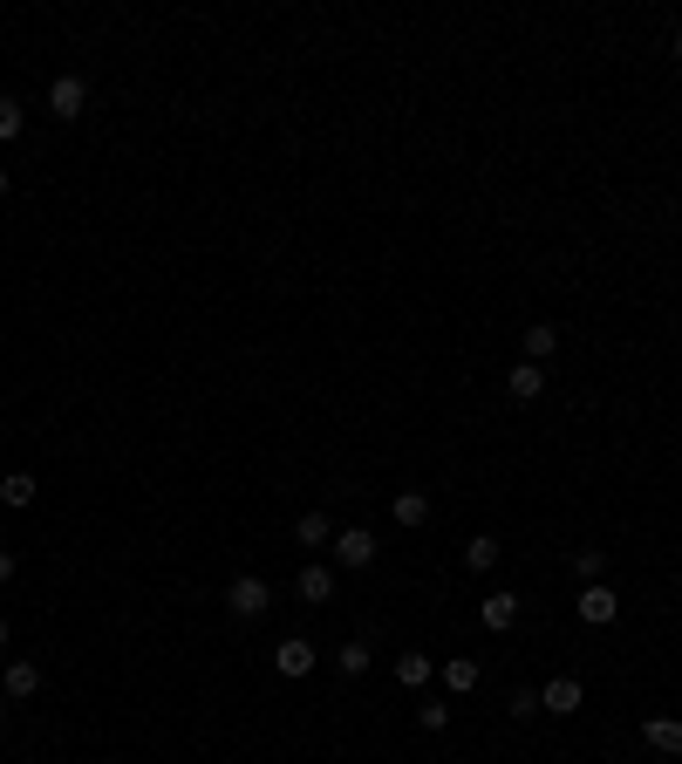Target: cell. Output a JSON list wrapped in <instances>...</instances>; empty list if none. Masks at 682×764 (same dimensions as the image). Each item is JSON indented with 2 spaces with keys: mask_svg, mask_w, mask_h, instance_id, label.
I'll return each instance as SVG.
<instances>
[{
  "mask_svg": "<svg viewBox=\"0 0 682 764\" xmlns=\"http://www.w3.org/2000/svg\"><path fill=\"white\" fill-rule=\"evenodd\" d=\"M82 103H89V82H82V76H55V82H48V110L62 116V123H76Z\"/></svg>",
  "mask_w": 682,
  "mask_h": 764,
  "instance_id": "obj_1",
  "label": "cell"
},
{
  "mask_svg": "<svg viewBox=\"0 0 682 764\" xmlns=\"http://www.w3.org/2000/svg\"><path fill=\"white\" fill-rule=\"evenodd\" d=\"M587 703V689H580V676H553V683L539 689V710H553V717H573Z\"/></svg>",
  "mask_w": 682,
  "mask_h": 764,
  "instance_id": "obj_2",
  "label": "cell"
},
{
  "mask_svg": "<svg viewBox=\"0 0 682 764\" xmlns=\"http://www.w3.org/2000/svg\"><path fill=\"white\" fill-rule=\"evenodd\" d=\"M226 601H232V614H266V601H273V587H266L260 573H239L226 587Z\"/></svg>",
  "mask_w": 682,
  "mask_h": 764,
  "instance_id": "obj_3",
  "label": "cell"
},
{
  "mask_svg": "<svg viewBox=\"0 0 682 764\" xmlns=\"http://www.w3.org/2000/svg\"><path fill=\"white\" fill-rule=\"evenodd\" d=\"M335 560H341V567H369V560H376V533H369V526L335 533Z\"/></svg>",
  "mask_w": 682,
  "mask_h": 764,
  "instance_id": "obj_4",
  "label": "cell"
},
{
  "mask_svg": "<svg viewBox=\"0 0 682 764\" xmlns=\"http://www.w3.org/2000/svg\"><path fill=\"white\" fill-rule=\"evenodd\" d=\"M614 608H621V601H614V587L587 580V594H580V621H587V628H607V621H614Z\"/></svg>",
  "mask_w": 682,
  "mask_h": 764,
  "instance_id": "obj_5",
  "label": "cell"
},
{
  "mask_svg": "<svg viewBox=\"0 0 682 764\" xmlns=\"http://www.w3.org/2000/svg\"><path fill=\"white\" fill-rule=\"evenodd\" d=\"M0 689H7L14 703H28V696H35V689H41V669H35V662H21V655H14V662L0 669Z\"/></svg>",
  "mask_w": 682,
  "mask_h": 764,
  "instance_id": "obj_6",
  "label": "cell"
},
{
  "mask_svg": "<svg viewBox=\"0 0 682 764\" xmlns=\"http://www.w3.org/2000/svg\"><path fill=\"white\" fill-rule=\"evenodd\" d=\"M273 669H280V676H307V669H314V642H301V635H287V642L273 649Z\"/></svg>",
  "mask_w": 682,
  "mask_h": 764,
  "instance_id": "obj_7",
  "label": "cell"
},
{
  "mask_svg": "<svg viewBox=\"0 0 682 764\" xmlns=\"http://www.w3.org/2000/svg\"><path fill=\"white\" fill-rule=\"evenodd\" d=\"M294 594H301L307 608H321V601H335V573H328V567H301V580H294Z\"/></svg>",
  "mask_w": 682,
  "mask_h": 764,
  "instance_id": "obj_8",
  "label": "cell"
},
{
  "mask_svg": "<svg viewBox=\"0 0 682 764\" xmlns=\"http://www.w3.org/2000/svg\"><path fill=\"white\" fill-rule=\"evenodd\" d=\"M437 676H444V689H451V696H471V689H478V676H485V669H478L471 655H451V662H444Z\"/></svg>",
  "mask_w": 682,
  "mask_h": 764,
  "instance_id": "obj_9",
  "label": "cell"
},
{
  "mask_svg": "<svg viewBox=\"0 0 682 764\" xmlns=\"http://www.w3.org/2000/svg\"><path fill=\"white\" fill-rule=\"evenodd\" d=\"M505 389H512V396H519V403H532V396H539V389H546V362H519V369H512V376H505Z\"/></svg>",
  "mask_w": 682,
  "mask_h": 764,
  "instance_id": "obj_10",
  "label": "cell"
},
{
  "mask_svg": "<svg viewBox=\"0 0 682 764\" xmlns=\"http://www.w3.org/2000/svg\"><path fill=\"white\" fill-rule=\"evenodd\" d=\"M478 621H485V628H492V635H505V628H512V621H519V594H492V601H485V608H478Z\"/></svg>",
  "mask_w": 682,
  "mask_h": 764,
  "instance_id": "obj_11",
  "label": "cell"
},
{
  "mask_svg": "<svg viewBox=\"0 0 682 764\" xmlns=\"http://www.w3.org/2000/svg\"><path fill=\"white\" fill-rule=\"evenodd\" d=\"M642 737L655 744V751H669V758H682V724H676V717H648V724H642Z\"/></svg>",
  "mask_w": 682,
  "mask_h": 764,
  "instance_id": "obj_12",
  "label": "cell"
},
{
  "mask_svg": "<svg viewBox=\"0 0 682 764\" xmlns=\"http://www.w3.org/2000/svg\"><path fill=\"white\" fill-rule=\"evenodd\" d=\"M294 539H301V546H335V519H328V512H301Z\"/></svg>",
  "mask_w": 682,
  "mask_h": 764,
  "instance_id": "obj_13",
  "label": "cell"
},
{
  "mask_svg": "<svg viewBox=\"0 0 682 764\" xmlns=\"http://www.w3.org/2000/svg\"><path fill=\"white\" fill-rule=\"evenodd\" d=\"M430 676H437V662H430V655H396V683H403V689H423Z\"/></svg>",
  "mask_w": 682,
  "mask_h": 764,
  "instance_id": "obj_14",
  "label": "cell"
},
{
  "mask_svg": "<svg viewBox=\"0 0 682 764\" xmlns=\"http://www.w3.org/2000/svg\"><path fill=\"white\" fill-rule=\"evenodd\" d=\"M0 505H14V512L35 505V478H28V471H7V478H0Z\"/></svg>",
  "mask_w": 682,
  "mask_h": 764,
  "instance_id": "obj_15",
  "label": "cell"
},
{
  "mask_svg": "<svg viewBox=\"0 0 682 764\" xmlns=\"http://www.w3.org/2000/svg\"><path fill=\"white\" fill-rule=\"evenodd\" d=\"M430 519V498L423 492H396V526H423Z\"/></svg>",
  "mask_w": 682,
  "mask_h": 764,
  "instance_id": "obj_16",
  "label": "cell"
},
{
  "mask_svg": "<svg viewBox=\"0 0 682 764\" xmlns=\"http://www.w3.org/2000/svg\"><path fill=\"white\" fill-rule=\"evenodd\" d=\"M553 348H560V328H546V321H539V328H526V362H546Z\"/></svg>",
  "mask_w": 682,
  "mask_h": 764,
  "instance_id": "obj_17",
  "label": "cell"
},
{
  "mask_svg": "<svg viewBox=\"0 0 682 764\" xmlns=\"http://www.w3.org/2000/svg\"><path fill=\"white\" fill-rule=\"evenodd\" d=\"M464 560H471L478 573H485V567H498V539H492V533H478L471 546H464Z\"/></svg>",
  "mask_w": 682,
  "mask_h": 764,
  "instance_id": "obj_18",
  "label": "cell"
},
{
  "mask_svg": "<svg viewBox=\"0 0 682 764\" xmlns=\"http://www.w3.org/2000/svg\"><path fill=\"white\" fill-rule=\"evenodd\" d=\"M14 137H21V103L0 96V144H14Z\"/></svg>",
  "mask_w": 682,
  "mask_h": 764,
  "instance_id": "obj_19",
  "label": "cell"
},
{
  "mask_svg": "<svg viewBox=\"0 0 682 764\" xmlns=\"http://www.w3.org/2000/svg\"><path fill=\"white\" fill-rule=\"evenodd\" d=\"M573 567L587 573V580H601V567H607V553H601V546H580V553H573Z\"/></svg>",
  "mask_w": 682,
  "mask_h": 764,
  "instance_id": "obj_20",
  "label": "cell"
},
{
  "mask_svg": "<svg viewBox=\"0 0 682 764\" xmlns=\"http://www.w3.org/2000/svg\"><path fill=\"white\" fill-rule=\"evenodd\" d=\"M341 669L362 676V669H369V642H348V649H341Z\"/></svg>",
  "mask_w": 682,
  "mask_h": 764,
  "instance_id": "obj_21",
  "label": "cell"
},
{
  "mask_svg": "<svg viewBox=\"0 0 682 764\" xmlns=\"http://www.w3.org/2000/svg\"><path fill=\"white\" fill-rule=\"evenodd\" d=\"M417 724H423V730H444V724H451V703H423Z\"/></svg>",
  "mask_w": 682,
  "mask_h": 764,
  "instance_id": "obj_22",
  "label": "cell"
},
{
  "mask_svg": "<svg viewBox=\"0 0 682 764\" xmlns=\"http://www.w3.org/2000/svg\"><path fill=\"white\" fill-rule=\"evenodd\" d=\"M7 580H14V553L0 546V587H7Z\"/></svg>",
  "mask_w": 682,
  "mask_h": 764,
  "instance_id": "obj_23",
  "label": "cell"
},
{
  "mask_svg": "<svg viewBox=\"0 0 682 764\" xmlns=\"http://www.w3.org/2000/svg\"><path fill=\"white\" fill-rule=\"evenodd\" d=\"M7 642H14V628H7V621H0V649H7Z\"/></svg>",
  "mask_w": 682,
  "mask_h": 764,
  "instance_id": "obj_24",
  "label": "cell"
},
{
  "mask_svg": "<svg viewBox=\"0 0 682 764\" xmlns=\"http://www.w3.org/2000/svg\"><path fill=\"white\" fill-rule=\"evenodd\" d=\"M676 62H682V28H676Z\"/></svg>",
  "mask_w": 682,
  "mask_h": 764,
  "instance_id": "obj_25",
  "label": "cell"
},
{
  "mask_svg": "<svg viewBox=\"0 0 682 764\" xmlns=\"http://www.w3.org/2000/svg\"><path fill=\"white\" fill-rule=\"evenodd\" d=\"M0 191H7V171H0Z\"/></svg>",
  "mask_w": 682,
  "mask_h": 764,
  "instance_id": "obj_26",
  "label": "cell"
}]
</instances>
